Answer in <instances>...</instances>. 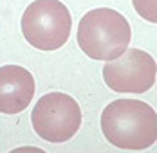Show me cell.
<instances>
[{"label": "cell", "mask_w": 157, "mask_h": 153, "mask_svg": "<svg viewBox=\"0 0 157 153\" xmlns=\"http://www.w3.org/2000/svg\"><path fill=\"white\" fill-rule=\"evenodd\" d=\"M101 132L116 148L146 150L157 140V114L137 99H116L101 114Z\"/></svg>", "instance_id": "1"}, {"label": "cell", "mask_w": 157, "mask_h": 153, "mask_svg": "<svg viewBox=\"0 0 157 153\" xmlns=\"http://www.w3.org/2000/svg\"><path fill=\"white\" fill-rule=\"evenodd\" d=\"M132 29L125 16L110 7H98L79 20L78 45L92 60L110 61L126 50Z\"/></svg>", "instance_id": "2"}, {"label": "cell", "mask_w": 157, "mask_h": 153, "mask_svg": "<svg viewBox=\"0 0 157 153\" xmlns=\"http://www.w3.org/2000/svg\"><path fill=\"white\" fill-rule=\"evenodd\" d=\"M71 29V11L60 0H34L22 15L24 38L40 50L62 49L69 42Z\"/></svg>", "instance_id": "3"}, {"label": "cell", "mask_w": 157, "mask_h": 153, "mask_svg": "<svg viewBox=\"0 0 157 153\" xmlns=\"http://www.w3.org/2000/svg\"><path fill=\"white\" fill-rule=\"evenodd\" d=\"M81 108L78 101L63 92H51L38 99L31 112V122L38 137L62 144L72 139L81 128Z\"/></svg>", "instance_id": "4"}, {"label": "cell", "mask_w": 157, "mask_h": 153, "mask_svg": "<svg viewBox=\"0 0 157 153\" xmlns=\"http://www.w3.org/2000/svg\"><path fill=\"white\" fill-rule=\"evenodd\" d=\"M155 60L141 49H126L119 58L107 61L103 67V79L114 92H148L155 83Z\"/></svg>", "instance_id": "5"}, {"label": "cell", "mask_w": 157, "mask_h": 153, "mask_svg": "<svg viewBox=\"0 0 157 153\" xmlns=\"http://www.w3.org/2000/svg\"><path fill=\"white\" fill-rule=\"evenodd\" d=\"M34 95V77L20 65L0 67V114L15 115L29 106Z\"/></svg>", "instance_id": "6"}, {"label": "cell", "mask_w": 157, "mask_h": 153, "mask_svg": "<svg viewBox=\"0 0 157 153\" xmlns=\"http://www.w3.org/2000/svg\"><path fill=\"white\" fill-rule=\"evenodd\" d=\"M134 9L139 15L148 20V22H157V7H155V0H132Z\"/></svg>", "instance_id": "7"}]
</instances>
